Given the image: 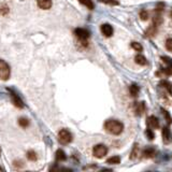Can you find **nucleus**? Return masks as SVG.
<instances>
[{
    "label": "nucleus",
    "mask_w": 172,
    "mask_h": 172,
    "mask_svg": "<svg viewBox=\"0 0 172 172\" xmlns=\"http://www.w3.org/2000/svg\"><path fill=\"white\" fill-rule=\"evenodd\" d=\"M105 129L109 133L118 136L123 132L124 125L123 123H121L119 121H116V119H109L105 123Z\"/></svg>",
    "instance_id": "1"
},
{
    "label": "nucleus",
    "mask_w": 172,
    "mask_h": 172,
    "mask_svg": "<svg viewBox=\"0 0 172 172\" xmlns=\"http://www.w3.org/2000/svg\"><path fill=\"white\" fill-rule=\"evenodd\" d=\"M72 133L67 130V129H62L60 131L58 132V141L59 143L66 145V144H69L71 141H72Z\"/></svg>",
    "instance_id": "2"
},
{
    "label": "nucleus",
    "mask_w": 172,
    "mask_h": 172,
    "mask_svg": "<svg viewBox=\"0 0 172 172\" xmlns=\"http://www.w3.org/2000/svg\"><path fill=\"white\" fill-rule=\"evenodd\" d=\"M10 74H11V70H10V67H9V64L0 59V79L3 81L8 80V79L10 78Z\"/></svg>",
    "instance_id": "3"
},
{
    "label": "nucleus",
    "mask_w": 172,
    "mask_h": 172,
    "mask_svg": "<svg viewBox=\"0 0 172 172\" xmlns=\"http://www.w3.org/2000/svg\"><path fill=\"white\" fill-rule=\"evenodd\" d=\"M108 153V148L103 144H97L93 148V154L96 158H103Z\"/></svg>",
    "instance_id": "4"
},
{
    "label": "nucleus",
    "mask_w": 172,
    "mask_h": 172,
    "mask_svg": "<svg viewBox=\"0 0 172 172\" xmlns=\"http://www.w3.org/2000/svg\"><path fill=\"white\" fill-rule=\"evenodd\" d=\"M74 35L82 41V40H87L89 38V36H90V33H89V31L87 29H84V28H76V29L74 30Z\"/></svg>",
    "instance_id": "5"
},
{
    "label": "nucleus",
    "mask_w": 172,
    "mask_h": 172,
    "mask_svg": "<svg viewBox=\"0 0 172 172\" xmlns=\"http://www.w3.org/2000/svg\"><path fill=\"white\" fill-rule=\"evenodd\" d=\"M9 91H10V94H11V97H12V101H13L14 105L15 107H17L19 109H22V108L24 107V103H23V101H22V99L19 98L17 95L14 93V91H12L11 89H9Z\"/></svg>",
    "instance_id": "6"
},
{
    "label": "nucleus",
    "mask_w": 172,
    "mask_h": 172,
    "mask_svg": "<svg viewBox=\"0 0 172 172\" xmlns=\"http://www.w3.org/2000/svg\"><path fill=\"white\" fill-rule=\"evenodd\" d=\"M148 128H150V129H157V128H159V121H158V118L155 117L154 115L148 116Z\"/></svg>",
    "instance_id": "7"
},
{
    "label": "nucleus",
    "mask_w": 172,
    "mask_h": 172,
    "mask_svg": "<svg viewBox=\"0 0 172 172\" xmlns=\"http://www.w3.org/2000/svg\"><path fill=\"white\" fill-rule=\"evenodd\" d=\"M100 29H101L102 35L105 37H111L113 35V28L110 24H102Z\"/></svg>",
    "instance_id": "8"
},
{
    "label": "nucleus",
    "mask_w": 172,
    "mask_h": 172,
    "mask_svg": "<svg viewBox=\"0 0 172 172\" xmlns=\"http://www.w3.org/2000/svg\"><path fill=\"white\" fill-rule=\"evenodd\" d=\"M134 112L137 115H142L145 112V103L144 102H136L134 103Z\"/></svg>",
    "instance_id": "9"
},
{
    "label": "nucleus",
    "mask_w": 172,
    "mask_h": 172,
    "mask_svg": "<svg viewBox=\"0 0 172 172\" xmlns=\"http://www.w3.org/2000/svg\"><path fill=\"white\" fill-rule=\"evenodd\" d=\"M161 134H162V141H164L166 144L170 142L171 140V133H170V130L168 127H164L162 128V131H161Z\"/></svg>",
    "instance_id": "10"
},
{
    "label": "nucleus",
    "mask_w": 172,
    "mask_h": 172,
    "mask_svg": "<svg viewBox=\"0 0 172 172\" xmlns=\"http://www.w3.org/2000/svg\"><path fill=\"white\" fill-rule=\"evenodd\" d=\"M38 7L43 10H48L52 7V0H38Z\"/></svg>",
    "instance_id": "11"
},
{
    "label": "nucleus",
    "mask_w": 172,
    "mask_h": 172,
    "mask_svg": "<svg viewBox=\"0 0 172 172\" xmlns=\"http://www.w3.org/2000/svg\"><path fill=\"white\" fill-rule=\"evenodd\" d=\"M143 157L144 158H152V157H154L155 156V150L152 148H145L144 150H143L142 153Z\"/></svg>",
    "instance_id": "12"
},
{
    "label": "nucleus",
    "mask_w": 172,
    "mask_h": 172,
    "mask_svg": "<svg viewBox=\"0 0 172 172\" xmlns=\"http://www.w3.org/2000/svg\"><path fill=\"white\" fill-rule=\"evenodd\" d=\"M134 62H136V64H140V66H145L146 64V58H145L143 55H141V54H138L137 56L134 57Z\"/></svg>",
    "instance_id": "13"
},
{
    "label": "nucleus",
    "mask_w": 172,
    "mask_h": 172,
    "mask_svg": "<svg viewBox=\"0 0 172 172\" xmlns=\"http://www.w3.org/2000/svg\"><path fill=\"white\" fill-rule=\"evenodd\" d=\"M129 91H130V95H131L132 97H137L140 91L139 86H138L137 84H132V85L130 86V88H129Z\"/></svg>",
    "instance_id": "14"
},
{
    "label": "nucleus",
    "mask_w": 172,
    "mask_h": 172,
    "mask_svg": "<svg viewBox=\"0 0 172 172\" xmlns=\"http://www.w3.org/2000/svg\"><path fill=\"white\" fill-rule=\"evenodd\" d=\"M56 159L58 161H64L66 159H67L66 154H64V150H56Z\"/></svg>",
    "instance_id": "15"
},
{
    "label": "nucleus",
    "mask_w": 172,
    "mask_h": 172,
    "mask_svg": "<svg viewBox=\"0 0 172 172\" xmlns=\"http://www.w3.org/2000/svg\"><path fill=\"white\" fill-rule=\"evenodd\" d=\"M121 162V158L118 156H112L107 160V164L109 165H118Z\"/></svg>",
    "instance_id": "16"
},
{
    "label": "nucleus",
    "mask_w": 172,
    "mask_h": 172,
    "mask_svg": "<svg viewBox=\"0 0 172 172\" xmlns=\"http://www.w3.org/2000/svg\"><path fill=\"white\" fill-rule=\"evenodd\" d=\"M156 35V26H154V25H152V26H150L146 29V31H145V36H148V37H153V36Z\"/></svg>",
    "instance_id": "17"
},
{
    "label": "nucleus",
    "mask_w": 172,
    "mask_h": 172,
    "mask_svg": "<svg viewBox=\"0 0 172 172\" xmlns=\"http://www.w3.org/2000/svg\"><path fill=\"white\" fill-rule=\"evenodd\" d=\"M79 1L83 5H85L87 9H89V10H93V9H94V3H93L91 0H79Z\"/></svg>",
    "instance_id": "18"
},
{
    "label": "nucleus",
    "mask_w": 172,
    "mask_h": 172,
    "mask_svg": "<svg viewBox=\"0 0 172 172\" xmlns=\"http://www.w3.org/2000/svg\"><path fill=\"white\" fill-rule=\"evenodd\" d=\"M27 158L31 161H36L38 159V155L33 150H28V152H27Z\"/></svg>",
    "instance_id": "19"
},
{
    "label": "nucleus",
    "mask_w": 172,
    "mask_h": 172,
    "mask_svg": "<svg viewBox=\"0 0 172 172\" xmlns=\"http://www.w3.org/2000/svg\"><path fill=\"white\" fill-rule=\"evenodd\" d=\"M19 126L21 127H23V128H26V127H28L29 126V121L27 119V118H25V117H21L19 119Z\"/></svg>",
    "instance_id": "20"
},
{
    "label": "nucleus",
    "mask_w": 172,
    "mask_h": 172,
    "mask_svg": "<svg viewBox=\"0 0 172 172\" xmlns=\"http://www.w3.org/2000/svg\"><path fill=\"white\" fill-rule=\"evenodd\" d=\"M160 85H162V87H165L167 90L169 91V94H172V86L168 81H161Z\"/></svg>",
    "instance_id": "21"
},
{
    "label": "nucleus",
    "mask_w": 172,
    "mask_h": 172,
    "mask_svg": "<svg viewBox=\"0 0 172 172\" xmlns=\"http://www.w3.org/2000/svg\"><path fill=\"white\" fill-rule=\"evenodd\" d=\"M153 23H154V26H159V25L162 23V17L160 16V14H157V15L154 16L153 19Z\"/></svg>",
    "instance_id": "22"
},
{
    "label": "nucleus",
    "mask_w": 172,
    "mask_h": 172,
    "mask_svg": "<svg viewBox=\"0 0 172 172\" xmlns=\"http://www.w3.org/2000/svg\"><path fill=\"white\" fill-rule=\"evenodd\" d=\"M131 47L133 48V50H136L137 52H142L143 51L142 45H141L140 43H138V42H132L131 43Z\"/></svg>",
    "instance_id": "23"
},
{
    "label": "nucleus",
    "mask_w": 172,
    "mask_h": 172,
    "mask_svg": "<svg viewBox=\"0 0 172 172\" xmlns=\"http://www.w3.org/2000/svg\"><path fill=\"white\" fill-rule=\"evenodd\" d=\"M9 13V8L8 5H0V14L1 15H5V14Z\"/></svg>",
    "instance_id": "24"
},
{
    "label": "nucleus",
    "mask_w": 172,
    "mask_h": 172,
    "mask_svg": "<svg viewBox=\"0 0 172 172\" xmlns=\"http://www.w3.org/2000/svg\"><path fill=\"white\" fill-rule=\"evenodd\" d=\"M138 150H139V148H138V144H134V148L132 150V153H131V156H130V158L131 159H134L137 157L138 155Z\"/></svg>",
    "instance_id": "25"
},
{
    "label": "nucleus",
    "mask_w": 172,
    "mask_h": 172,
    "mask_svg": "<svg viewBox=\"0 0 172 172\" xmlns=\"http://www.w3.org/2000/svg\"><path fill=\"white\" fill-rule=\"evenodd\" d=\"M166 48L169 52H172V39H171V38L167 39V41H166Z\"/></svg>",
    "instance_id": "26"
},
{
    "label": "nucleus",
    "mask_w": 172,
    "mask_h": 172,
    "mask_svg": "<svg viewBox=\"0 0 172 172\" xmlns=\"http://www.w3.org/2000/svg\"><path fill=\"white\" fill-rule=\"evenodd\" d=\"M140 17H141L142 21H146V19H148V13L145 10L141 11V12H140Z\"/></svg>",
    "instance_id": "27"
},
{
    "label": "nucleus",
    "mask_w": 172,
    "mask_h": 172,
    "mask_svg": "<svg viewBox=\"0 0 172 172\" xmlns=\"http://www.w3.org/2000/svg\"><path fill=\"white\" fill-rule=\"evenodd\" d=\"M162 114H164L165 117H166V119H167V122H168V124H171V123H172V118L170 117V114L168 113V111L162 110Z\"/></svg>",
    "instance_id": "28"
},
{
    "label": "nucleus",
    "mask_w": 172,
    "mask_h": 172,
    "mask_svg": "<svg viewBox=\"0 0 172 172\" xmlns=\"http://www.w3.org/2000/svg\"><path fill=\"white\" fill-rule=\"evenodd\" d=\"M145 133H146V136H148V140H153L154 139V133H153V131H152V129H150V128L146 129Z\"/></svg>",
    "instance_id": "29"
},
{
    "label": "nucleus",
    "mask_w": 172,
    "mask_h": 172,
    "mask_svg": "<svg viewBox=\"0 0 172 172\" xmlns=\"http://www.w3.org/2000/svg\"><path fill=\"white\" fill-rule=\"evenodd\" d=\"M102 2L107 3V4H111V5H117L118 2L116 0H101Z\"/></svg>",
    "instance_id": "30"
},
{
    "label": "nucleus",
    "mask_w": 172,
    "mask_h": 172,
    "mask_svg": "<svg viewBox=\"0 0 172 172\" xmlns=\"http://www.w3.org/2000/svg\"><path fill=\"white\" fill-rule=\"evenodd\" d=\"M161 59L164 60V62H166L169 67H172V60L169 58V57H166V56H164V57H161Z\"/></svg>",
    "instance_id": "31"
},
{
    "label": "nucleus",
    "mask_w": 172,
    "mask_h": 172,
    "mask_svg": "<svg viewBox=\"0 0 172 172\" xmlns=\"http://www.w3.org/2000/svg\"><path fill=\"white\" fill-rule=\"evenodd\" d=\"M164 8H165V4L164 3H158L157 4V7H156V12H161V11L164 10Z\"/></svg>",
    "instance_id": "32"
},
{
    "label": "nucleus",
    "mask_w": 172,
    "mask_h": 172,
    "mask_svg": "<svg viewBox=\"0 0 172 172\" xmlns=\"http://www.w3.org/2000/svg\"><path fill=\"white\" fill-rule=\"evenodd\" d=\"M170 16H171V17H172V11H171V12H170Z\"/></svg>",
    "instance_id": "33"
},
{
    "label": "nucleus",
    "mask_w": 172,
    "mask_h": 172,
    "mask_svg": "<svg viewBox=\"0 0 172 172\" xmlns=\"http://www.w3.org/2000/svg\"><path fill=\"white\" fill-rule=\"evenodd\" d=\"M0 171H3V169H2V168H0Z\"/></svg>",
    "instance_id": "34"
}]
</instances>
